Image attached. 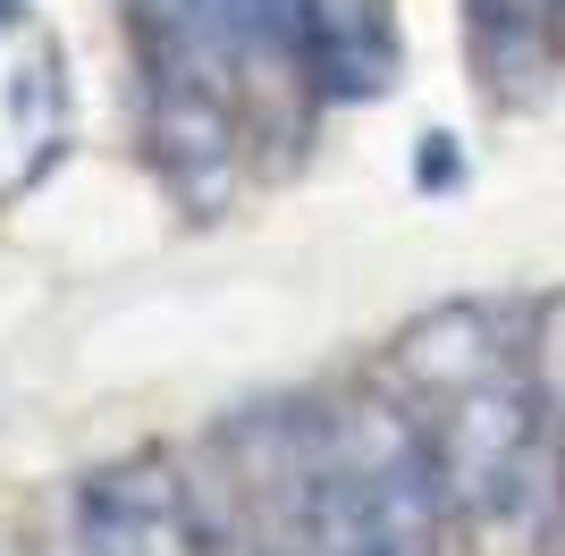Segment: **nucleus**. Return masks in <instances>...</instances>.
I'll use <instances>...</instances> for the list:
<instances>
[{
  "label": "nucleus",
  "instance_id": "nucleus-1",
  "mask_svg": "<svg viewBox=\"0 0 565 556\" xmlns=\"http://www.w3.org/2000/svg\"><path fill=\"white\" fill-rule=\"evenodd\" d=\"M372 379L423 430L448 481L456 532L481 539H557L565 463L557 388L541 354V296H456L405 321Z\"/></svg>",
  "mask_w": 565,
  "mask_h": 556
},
{
  "label": "nucleus",
  "instance_id": "nucleus-2",
  "mask_svg": "<svg viewBox=\"0 0 565 556\" xmlns=\"http://www.w3.org/2000/svg\"><path fill=\"white\" fill-rule=\"evenodd\" d=\"M305 463L312 556H448V481L372 371L305 396Z\"/></svg>",
  "mask_w": 565,
  "mask_h": 556
},
{
  "label": "nucleus",
  "instance_id": "nucleus-3",
  "mask_svg": "<svg viewBox=\"0 0 565 556\" xmlns=\"http://www.w3.org/2000/svg\"><path fill=\"white\" fill-rule=\"evenodd\" d=\"M68 556H212V514L186 456L136 447L68 489Z\"/></svg>",
  "mask_w": 565,
  "mask_h": 556
},
{
  "label": "nucleus",
  "instance_id": "nucleus-4",
  "mask_svg": "<svg viewBox=\"0 0 565 556\" xmlns=\"http://www.w3.org/2000/svg\"><path fill=\"white\" fill-rule=\"evenodd\" d=\"M68 51L34 18V0H0V211L25 203L68 161Z\"/></svg>",
  "mask_w": 565,
  "mask_h": 556
},
{
  "label": "nucleus",
  "instance_id": "nucleus-5",
  "mask_svg": "<svg viewBox=\"0 0 565 556\" xmlns=\"http://www.w3.org/2000/svg\"><path fill=\"white\" fill-rule=\"evenodd\" d=\"M305 68L321 101H388L405 76V18L397 0H296Z\"/></svg>",
  "mask_w": 565,
  "mask_h": 556
},
{
  "label": "nucleus",
  "instance_id": "nucleus-6",
  "mask_svg": "<svg viewBox=\"0 0 565 556\" xmlns=\"http://www.w3.org/2000/svg\"><path fill=\"white\" fill-rule=\"evenodd\" d=\"M136 51V93H169V85H212L228 76V34H220V0H110Z\"/></svg>",
  "mask_w": 565,
  "mask_h": 556
},
{
  "label": "nucleus",
  "instance_id": "nucleus-7",
  "mask_svg": "<svg viewBox=\"0 0 565 556\" xmlns=\"http://www.w3.org/2000/svg\"><path fill=\"white\" fill-rule=\"evenodd\" d=\"M0 556H25V548H18V539H9V532H0Z\"/></svg>",
  "mask_w": 565,
  "mask_h": 556
}]
</instances>
